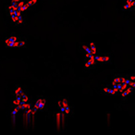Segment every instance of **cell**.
Segmentation results:
<instances>
[{
  "label": "cell",
  "instance_id": "6da1fadb",
  "mask_svg": "<svg viewBox=\"0 0 135 135\" xmlns=\"http://www.w3.org/2000/svg\"><path fill=\"white\" fill-rule=\"evenodd\" d=\"M5 44L9 48H20V47H24L26 45V41L19 39L15 35H11V36H9L8 38H6Z\"/></svg>",
  "mask_w": 135,
  "mask_h": 135
},
{
  "label": "cell",
  "instance_id": "5b68a950",
  "mask_svg": "<svg viewBox=\"0 0 135 135\" xmlns=\"http://www.w3.org/2000/svg\"><path fill=\"white\" fill-rule=\"evenodd\" d=\"M33 106H34V108L36 111H38L40 109H43L46 106V100H45L44 98H38L35 101V102H34V104Z\"/></svg>",
  "mask_w": 135,
  "mask_h": 135
},
{
  "label": "cell",
  "instance_id": "277c9868",
  "mask_svg": "<svg viewBox=\"0 0 135 135\" xmlns=\"http://www.w3.org/2000/svg\"><path fill=\"white\" fill-rule=\"evenodd\" d=\"M66 115L60 112L59 110H57L55 113V119H56V124L57 129H60L61 127H63V125L65 124V119H66Z\"/></svg>",
  "mask_w": 135,
  "mask_h": 135
},
{
  "label": "cell",
  "instance_id": "8992f818",
  "mask_svg": "<svg viewBox=\"0 0 135 135\" xmlns=\"http://www.w3.org/2000/svg\"><path fill=\"white\" fill-rule=\"evenodd\" d=\"M109 56H98L96 55L95 56V60H96V63L99 62V63H105L107 61H109Z\"/></svg>",
  "mask_w": 135,
  "mask_h": 135
},
{
  "label": "cell",
  "instance_id": "7a4b0ae2",
  "mask_svg": "<svg viewBox=\"0 0 135 135\" xmlns=\"http://www.w3.org/2000/svg\"><path fill=\"white\" fill-rule=\"evenodd\" d=\"M57 108H58V110L60 112L65 114L66 116H68L71 113L70 104H69V102H68V101L65 98H62V99H60L59 101H57Z\"/></svg>",
  "mask_w": 135,
  "mask_h": 135
},
{
  "label": "cell",
  "instance_id": "3957f363",
  "mask_svg": "<svg viewBox=\"0 0 135 135\" xmlns=\"http://www.w3.org/2000/svg\"><path fill=\"white\" fill-rule=\"evenodd\" d=\"M82 50L84 51L85 57L97 55V46L94 42H90L88 44L82 45Z\"/></svg>",
  "mask_w": 135,
  "mask_h": 135
},
{
  "label": "cell",
  "instance_id": "52a82bcc",
  "mask_svg": "<svg viewBox=\"0 0 135 135\" xmlns=\"http://www.w3.org/2000/svg\"><path fill=\"white\" fill-rule=\"evenodd\" d=\"M24 94V90L22 89V87L21 86H16L15 88H14V97H19V96H21Z\"/></svg>",
  "mask_w": 135,
  "mask_h": 135
}]
</instances>
